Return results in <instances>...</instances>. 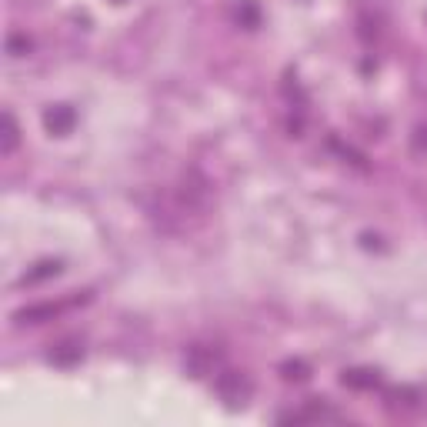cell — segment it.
<instances>
[{
	"label": "cell",
	"instance_id": "2",
	"mask_svg": "<svg viewBox=\"0 0 427 427\" xmlns=\"http://www.w3.org/2000/svg\"><path fill=\"white\" fill-rule=\"evenodd\" d=\"M17 144H21V127H17L11 110H4V144H0V153H13Z\"/></svg>",
	"mask_w": 427,
	"mask_h": 427
},
{
	"label": "cell",
	"instance_id": "1",
	"mask_svg": "<svg viewBox=\"0 0 427 427\" xmlns=\"http://www.w3.org/2000/svg\"><path fill=\"white\" fill-rule=\"evenodd\" d=\"M44 121L54 134H70V127H74V110L70 107H54V110H47Z\"/></svg>",
	"mask_w": 427,
	"mask_h": 427
},
{
	"label": "cell",
	"instance_id": "3",
	"mask_svg": "<svg viewBox=\"0 0 427 427\" xmlns=\"http://www.w3.org/2000/svg\"><path fill=\"white\" fill-rule=\"evenodd\" d=\"M287 421H337V411H330V407L324 404H314V407H307V411H294V414H284Z\"/></svg>",
	"mask_w": 427,
	"mask_h": 427
},
{
	"label": "cell",
	"instance_id": "4",
	"mask_svg": "<svg viewBox=\"0 0 427 427\" xmlns=\"http://www.w3.org/2000/svg\"><path fill=\"white\" fill-rule=\"evenodd\" d=\"M27 47H31V40H27V37H21V33H11V40H7V50H11V54H17V50H27ZM21 57V54H17Z\"/></svg>",
	"mask_w": 427,
	"mask_h": 427
}]
</instances>
